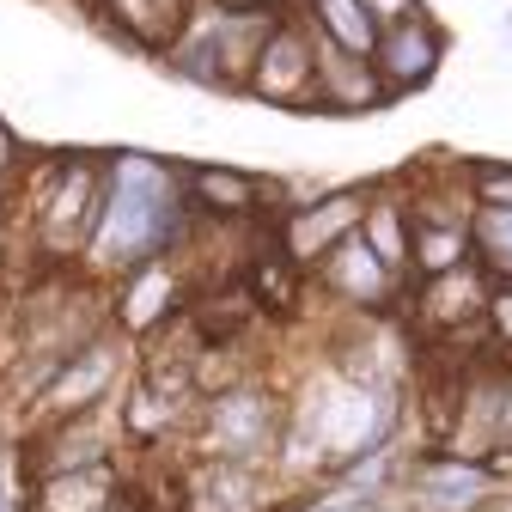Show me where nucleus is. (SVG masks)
<instances>
[{"label": "nucleus", "instance_id": "obj_1", "mask_svg": "<svg viewBox=\"0 0 512 512\" xmlns=\"http://www.w3.org/2000/svg\"><path fill=\"white\" fill-rule=\"evenodd\" d=\"M196 208L183 196V171L165 153L147 147H110L104 153V208L92 226V244L80 256V275L110 287L128 269L183 256L196 244Z\"/></svg>", "mask_w": 512, "mask_h": 512}, {"label": "nucleus", "instance_id": "obj_2", "mask_svg": "<svg viewBox=\"0 0 512 512\" xmlns=\"http://www.w3.org/2000/svg\"><path fill=\"white\" fill-rule=\"evenodd\" d=\"M13 208L31 220V256L43 269H80L104 208V153H43Z\"/></svg>", "mask_w": 512, "mask_h": 512}, {"label": "nucleus", "instance_id": "obj_3", "mask_svg": "<svg viewBox=\"0 0 512 512\" xmlns=\"http://www.w3.org/2000/svg\"><path fill=\"white\" fill-rule=\"evenodd\" d=\"M287 433V391L263 372H244L226 391H208L196 421H189V458H214V464H244V470H269Z\"/></svg>", "mask_w": 512, "mask_h": 512}, {"label": "nucleus", "instance_id": "obj_4", "mask_svg": "<svg viewBox=\"0 0 512 512\" xmlns=\"http://www.w3.org/2000/svg\"><path fill=\"white\" fill-rule=\"evenodd\" d=\"M281 19V13H275ZM269 13H226V7H196V19H189V31L177 37V49L159 61L165 74L189 80L196 92H220V98H244L250 86V68H256V49H263Z\"/></svg>", "mask_w": 512, "mask_h": 512}, {"label": "nucleus", "instance_id": "obj_5", "mask_svg": "<svg viewBox=\"0 0 512 512\" xmlns=\"http://www.w3.org/2000/svg\"><path fill=\"white\" fill-rule=\"evenodd\" d=\"M135 378V342L116 336L110 324L98 336H86L68 360L49 372V384L37 391V403L25 409V427L43 421H74V415H98L122 397V384Z\"/></svg>", "mask_w": 512, "mask_h": 512}, {"label": "nucleus", "instance_id": "obj_6", "mask_svg": "<svg viewBox=\"0 0 512 512\" xmlns=\"http://www.w3.org/2000/svg\"><path fill=\"white\" fill-rule=\"evenodd\" d=\"M366 202H372V183H330V189H305V196L287 202V214L275 220V244L293 269H317L324 256L360 232L366 220Z\"/></svg>", "mask_w": 512, "mask_h": 512}, {"label": "nucleus", "instance_id": "obj_7", "mask_svg": "<svg viewBox=\"0 0 512 512\" xmlns=\"http://www.w3.org/2000/svg\"><path fill=\"white\" fill-rule=\"evenodd\" d=\"M104 305H110V330L128 336L135 348H147L153 336H165L177 317L189 311V269H183V256H159V263L128 269L122 281L104 287Z\"/></svg>", "mask_w": 512, "mask_h": 512}, {"label": "nucleus", "instance_id": "obj_8", "mask_svg": "<svg viewBox=\"0 0 512 512\" xmlns=\"http://www.w3.org/2000/svg\"><path fill=\"white\" fill-rule=\"evenodd\" d=\"M244 98L275 104V110H311L317 104V37L299 19V7L269 25L263 49H256V68H250Z\"/></svg>", "mask_w": 512, "mask_h": 512}, {"label": "nucleus", "instance_id": "obj_9", "mask_svg": "<svg viewBox=\"0 0 512 512\" xmlns=\"http://www.w3.org/2000/svg\"><path fill=\"white\" fill-rule=\"evenodd\" d=\"M500 494L506 488H500L494 464L458 458V452H421V458H409L403 488H397V500L409 512H488Z\"/></svg>", "mask_w": 512, "mask_h": 512}, {"label": "nucleus", "instance_id": "obj_10", "mask_svg": "<svg viewBox=\"0 0 512 512\" xmlns=\"http://www.w3.org/2000/svg\"><path fill=\"white\" fill-rule=\"evenodd\" d=\"M311 293H324L342 317H397L403 305V275H391L366 250V238H342L324 263L311 269Z\"/></svg>", "mask_w": 512, "mask_h": 512}, {"label": "nucleus", "instance_id": "obj_11", "mask_svg": "<svg viewBox=\"0 0 512 512\" xmlns=\"http://www.w3.org/2000/svg\"><path fill=\"white\" fill-rule=\"evenodd\" d=\"M445 55H452V37H445V25L421 7V13H409V19H397V25L378 31L372 74H378L384 98L397 104V98H415V92H427L439 80Z\"/></svg>", "mask_w": 512, "mask_h": 512}, {"label": "nucleus", "instance_id": "obj_12", "mask_svg": "<svg viewBox=\"0 0 512 512\" xmlns=\"http://www.w3.org/2000/svg\"><path fill=\"white\" fill-rule=\"evenodd\" d=\"M202 0H86V19L128 55H153L165 61L177 37L189 31Z\"/></svg>", "mask_w": 512, "mask_h": 512}, {"label": "nucleus", "instance_id": "obj_13", "mask_svg": "<svg viewBox=\"0 0 512 512\" xmlns=\"http://www.w3.org/2000/svg\"><path fill=\"white\" fill-rule=\"evenodd\" d=\"M183 171V196L196 208V220L214 226H244V220H263L269 214V177H256L244 165L226 159H177Z\"/></svg>", "mask_w": 512, "mask_h": 512}, {"label": "nucleus", "instance_id": "obj_14", "mask_svg": "<svg viewBox=\"0 0 512 512\" xmlns=\"http://www.w3.org/2000/svg\"><path fill=\"white\" fill-rule=\"evenodd\" d=\"M128 488L135 482H128L122 458H110V464H86V470H61V476L25 482V512H104Z\"/></svg>", "mask_w": 512, "mask_h": 512}, {"label": "nucleus", "instance_id": "obj_15", "mask_svg": "<svg viewBox=\"0 0 512 512\" xmlns=\"http://www.w3.org/2000/svg\"><path fill=\"white\" fill-rule=\"evenodd\" d=\"M244 293H250V305L263 311V317H275V324H287V317H299L305 311V299H311V275L305 269H293L287 256H281V244H275V226H269V244H256L250 256H244Z\"/></svg>", "mask_w": 512, "mask_h": 512}, {"label": "nucleus", "instance_id": "obj_16", "mask_svg": "<svg viewBox=\"0 0 512 512\" xmlns=\"http://www.w3.org/2000/svg\"><path fill=\"white\" fill-rule=\"evenodd\" d=\"M391 98H384L372 61H354L342 49H324L317 43V104L324 116H366V110H384Z\"/></svg>", "mask_w": 512, "mask_h": 512}, {"label": "nucleus", "instance_id": "obj_17", "mask_svg": "<svg viewBox=\"0 0 512 512\" xmlns=\"http://www.w3.org/2000/svg\"><path fill=\"white\" fill-rule=\"evenodd\" d=\"M299 19L311 25V37L324 49H342L354 61H372V49H378V19L360 0H299Z\"/></svg>", "mask_w": 512, "mask_h": 512}, {"label": "nucleus", "instance_id": "obj_18", "mask_svg": "<svg viewBox=\"0 0 512 512\" xmlns=\"http://www.w3.org/2000/svg\"><path fill=\"white\" fill-rule=\"evenodd\" d=\"M464 263H476L470 220H409V281H439Z\"/></svg>", "mask_w": 512, "mask_h": 512}, {"label": "nucleus", "instance_id": "obj_19", "mask_svg": "<svg viewBox=\"0 0 512 512\" xmlns=\"http://www.w3.org/2000/svg\"><path fill=\"white\" fill-rule=\"evenodd\" d=\"M360 238H366V250L378 256L384 269L409 281V202H403V189H378V183H372Z\"/></svg>", "mask_w": 512, "mask_h": 512}, {"label": "nucleus", "instance_id": "obj_20", "mask_svg": "<svg viewBox=\"0 0 512 512\" xmlns=\"http://www.w3.org/2000/svg\"><path fill=\"white\" fill-rule=\"evenodd\" d=\"M470 256L494 287H512V208L506 214H488V208L470 214Z\"/></svg>", "mask_w": 512, "mask_h": 512}, {"label": "nucleus", "instance_id": "obj_21", "mask_svg": "<svg viewBox=\"0 0 512 512\" xmlns=\"http://www.w3.org/2000/svg\"><path fill=\"white\" fill-rule=\"evenodd\" d=\"M464 196H470V208L506 214L512 208V159H464Z\"/></svg>", "mask_w": 512, "mask_h": 512}, {"label": "nucleus", "instance_id": "obj_22", "mask_svg": "<svg viewBox=\"0 0 512 512\" xmlns=\"http://www.w3.org/2000/svg\"><path fill=\"white\" fill-rule=\"evenodd\" d=\"M275 512H372V506H360L354 494H342V488H330V482H311V488L275 500Z\"/></svg>", "mask_w": 512, "mask_h": 512}, {"label": "nucleus", "instance_id": "obj_23", "mask_svg": "<svg viewBox=\"0 0 512 512\" xmlns=\"http://www.w3.org/2000/svg\"><path fill=\"white\" fill-rule=\"evenodd\" d=\"M482 324H488L494 354L512 360V287H494V293H488V317H482Z\"/></svg>", "mask_w": 512, "mask_h": 512}, {"label": "nucleus", "instance_id": "obj_24", "mask_svg": "<svg viewBox=\"0 0 512 512\" xmlns=\"http://www.w3.org/2000/svg\"><path fill=\"white\" fill-rule=\"evenodd\" d=\"M19 165H25V141L13 135L7 122H0V189H13V183H19Z\"/></svg>", "mask_w": 512, "mask_h": 512}, {"label": "nucleus", "instance_id": "obj_25", "mask_svg": "<svg viewBox=\"0 0 512 512\" xmlns=\"http://www.w3.org/2000/svg\"><path fill=\"white\" fill-rule=\"evenodd\" d=\"M360 7L378 19V31L384 25H397V19H409V13H421V0H360Z\"/></svg>", "mask_w": 512, "mask_h": 512}, {"label": "nucleus", "instance_id": "obj_26", "mask_svg": "<svg viewBox=\"0 0 512 512\" xmlns=\"http://www.w3.org/2000/svg\"><path fill=\"white\" fill-rule=\"evenodd\" d=\"M208 7H226V13H293L299 7V0H208Z\"/></svg>", "mask_w": 512, "mask_h": 512}, {"label": "nucleus", "instance_id": "obj_27", "mask_svg": "<svg viewBox=\"0 0 512 512\" xmlns=\"http://www.w3.org/2000/svg\"><path fill=\"white\" fill-rule=\"evenodd\" d=\"M500 452H512V360H506V372H500ZM494 452V458H500Z\"/></svg>", "mask_w": 512, "mask_h": 512}, {"label": "nucleus", "instance_id": "obj_28", "mask_svg": "<svg viewBox=\"0 0 512 512\" xmlns=\"http://www.w3.org/2000/svg\"><path fill=\"white\" fill-rule=\"evenodd\" d=\"M104 512H147V494H141V482H135V488H128L122 500H110Z\"/></svg>", "mask_w": 512, "mask_h": 512}, {"label": "nucleus", "instance_id": "obj_29", "mask_svg": "<svg viewBox=\"0 0 512 512\" xmlns=\"http://www.w3.org/2000/svg\"><path fill=\"white\" fill-rule=\"evenodd\" d=\"M7 256H13V220H0V269H7Z\"/></svg>", "mask_w": 512, "mask_h": 512}, {"label": "nucleus", "instance_id": "obj_30", "mask_svg": "<svg viewBox=\"0 0 512 512\" xmlns=\"http://www.w3.org/2000/svg\"><path fill=\"white\" fill-rule=\"evenodd\" d=\"M0 220H13V189H0Z\"/></svg>", "mask_w": 512, "mask_h": 512}]
</instances>
